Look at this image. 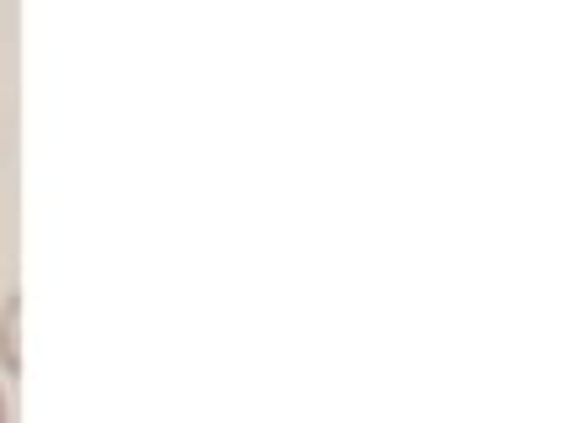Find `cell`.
I'll return each mask as SVG.
<instances>
[{"instance_id": "2", "label": "cell", "mask_w": 566, "mask_h": 423, "mask_svg": "<svg viewBox=\"0 0 566 423\" xmlns=\"http://www.w3.org/2000/svg\"><path fill=\"white\" fill-rule=\"evenodd\" d=\"M0 423H11V408H6V392H0Z\"/></svg>"}, {"instance_id": "1", "label": "cell", "mask_w": 566, "mask_h": 423, "mask_svg": "<svg viewBox=\"0 0 566 423\" xmlns=\"http://www.w3.org/2000/svg\"><path fill=\"white\" fill-rule=\"evenodd\" d=\"M0 371L6 376H22V297L0 302Z\"/></svg>"}]
</instances>
